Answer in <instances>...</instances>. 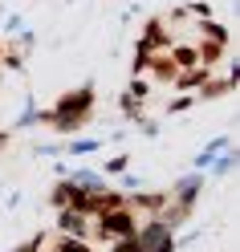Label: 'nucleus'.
<instances>
[{"label":"nucleus","instance_id":"1","mask_svg":"<svg viewBox=\"0 0 240 252\" xmlns=\"http://www.w3.org/2000/svg\"><path fill=\"white\" fill-rule=\"evenodd\" d=\"M86 110H90V90H77V94H69V98L57 106V118H53V122L61 126V130H69V118L77 122Z\"/></svg>","mask_w":240,"mask_h":252},{"label":"nucleus","instance_id":"2","mask_svg":"<svg viewBox=\"0 0 240 252\" xmlns=\"http://www.w3.org/2000/svg\"><path fill=\"white\" fill-rule=\"evenodd\" d=\"M61 232H66V236H73V240H86V236H90V220H86V212H66V216H61Z\"/></svg>","mask_w":240,"mask_h":252}]
</instances>
